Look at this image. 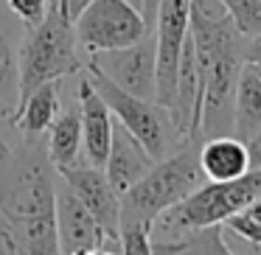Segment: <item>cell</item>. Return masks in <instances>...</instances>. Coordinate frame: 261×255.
I'll return each instance as SVG.
<instances>
[{
    "instance_id": "17",
    "label": "cell",
    "mask_w": 261,
    "mask_h": 255,
    "mask_svg": "<svg viewBox=\"0 0 261 255\" xmlns=\"http://www.w3.org/2000/svg\"><path fill=\"white\" fill-rule=\"evenodd\" d=\"M45 154L51 160L54 171H65L82 160V115H79V101L68 109H59L57 121L51 124V129L45 132Z\"/></svg>"
},
{
    "instance_id": "4",
    "label": "cell",
    "mask_w": 261,
    "mask_h": 255,
    "mask_svg": "<svg viewBox=\"0 0 261 255\" xmlns=\"http://www.w3.org/2000/svg\"><path fill=\"white\" fill-rule=\"evenodd\" d=\"M261 193V171L250 168L247 174L225 182H202L194 193L169 208L163 216L152 221L149 236L152 238H169L180 236L186 230L211 224H225L230 216L242 213L250 202Z\"/></svg>"
},
{
    "instance_id": "15",
    "label": "cell",
    "mask_w": 261,
    "mask_h": 255,
    "mask_svg": "<svg viewBox=\"0 0 261 255\" xmlns=\"http://www.w3.org/2000/svg\"><path fill=\"white\" fill-rule=\"evenodd\" d=\"M59 109H62V104H59V81H48V84L37 87L34 93H29L17 104L9 124L23 137H45V132L57 121Z\"/></svg>"
},
{
    "instance_id": "13",
    "label": "cell",
    "mask_w": 261,
    "mask_h": 255,
    "mask_svg": "<svg viewBox=\"0 0 261 255\" xmlns=\"http://www.w3.org/2000/svg\"><path fill=\"white\" fill-rule=\"evenodd\" d=\"M197 160L208 182H225L247 174L250 165V149L247 140L236 135H214L202 137L197 146Z\"/></svg>"
},
{
    "instance_id": "2",
    "label": "cell",
    "mask_w": 261,
    "mask_h": 255,
    "mask_svg": "<svg viewBox=\"0 0 261 255\" xmlns=\"http://www.w3.org/2000/svg\"><path fill=\"white\" fill-rule=\"evenodd\" d=\"M199 140L186 143L174 154L158 160L132 188L121 193V227L124 224H149L174 208L180 199L194 193L205 180L197 160Z\"/></svg>"
},
{
    "instance_id": "19",
    "label": "cell",
    "mask_w": 261,
    "mask_h": 255,
    "mask_svg": "<svg viewBox=\"0 0 261 255\" xmlns=\"http://www.w3.org/2000/svg\"><path fill=\"white\" fill-rule=\"evenodd\" d=\"M121 255H154L149 224H124L121 227Z\"/></svg>"
},
{
    "instance_id": "21",
    "label": "cell",
    "mask_w": 261,
    "mask_h": 255,
    "mask_svg": "<svg viewBox=\"0 0 261 255\" xmlns=\"http://www.w3.org/2000/svg\"><path fill=\"white\" fill-rule=\"evenodd\" d=\"M225 227L230 233H236L242 241H247V244H261V221L258 219H253V216H247L242 210V213H236V216H230V219L225 221Z\"/></svg>"
},
{
    "instance_id": "6",
    "label": "cell",
    "mask_w": 261,
    "mask_h": 255,
    "mask_svg": "<svg viewBox=\"0 0 261 255\" xmlns=\"http://www.w3.org/2000/svg\"><path fill=\"white\" fill-rule=\"evenodd\" d=\"M76 42L87 53L115 51L138 42L146 34V20L129 0H93L73 20Z\"/></svg>"
},
{
    "instance_id": "16",
    "label": "cell",
    "mask_w": 261,
    "mask_h": 255,
    "mask_svg": "<svg viewBox=\"0 0 261 255\" xmlns=\"http://www.w3.org/2000/svg\"><path fill=\"white\" fill-rule=\"evenodd\" d=\"M261 132V68L253 62L242 65L233 98V132L230 135L250 140Z\"/></svg>"
},
{
    "instance_id": "20",
    "label": "cell",
    "mask_w": 261,
    "mask_h": 255,
    "mask_svg": "<svg viewBox=\"0 0 261 255\" xmlns=\"http://www.w3.org/2000/svg\"><path fill=\"white\" fill-rule=\"evenodd\" d=\"M6 6L25 29H31V25H37V23L45 20L51 0H6Z\"/></svg>"
},
{
    "instance_id": "5",
    "label": "cell",
    "mask_w": 261,
    "mask_h": 255,
    "mask_svg": "<svg viewBox=\"0 0 261 255\" xmlns=\"http://www.w3.org/2000/svg\"><path fill=\"white\" fill-rule=\"evenodd\" d=\"M85 73L90 79V84L96 87V93L104 98V104L110 107V112L115 115V121L121 126H126L154 160L169 157V154H174L177 149H182L188 143L177 132L174 121H171V112L163 104L149 101V98H138L132 93L121 90V87H115L107 76H101L90 65H85Z\"/></svg>"
},
{
    "instance_id": "14",
    "label": "cell",
    "mask_w": 261,
    "mask_h": 255,
    "mask_svg": "<svg viewBox=\"0 0 261 255\" xmlns=\"http://www.w3.org/2000/svg\"><path fill=\"white\" fill-rule=\"evenodd\" d=\"M25 25L14 14L0 12V118L12 121L20 104V48Z\"/></svg>"
},
{
    "instance_id": "9",
    "label": "cell",
    "mask_w": 261,
    "mask_h": 255,
    "mask_svg": "<svg viewBox=\"0 0 261 255\" xmlns=\"http://www.w3.org/2000/svg\"><path fill=\"white\" fill-rule=\"evenodd\" d=\"M57 236L62 255L79 252V249H121V236L107 233L96 221V216L76 199L68 185H57Z\"/></svg>"
},
{
    "instance_id": "3",
    "label": "cell",
    "mask_w": 261,
    "mask_h": 255,
    "mask_svg": "<svg viewBox=\"0 0 261 255\" xmlns=\"http://www.w3.org/2000/svg\"><path fill=\"white\" fill-rule=\"evenodd\" d=\"M85 70L79 56L73 23L57 9L51 0L42 23L25 29L23 48H20V101L37 87L48 81H59Z\"/></svg>"
},
{
    "instance_id": "22",
    "label": "cell",
    "mask_w": 261,
    "mask_h": 255,
    "mask_svg": "<svg viewBox=\"0 0 261 255\" xmlns=\"http://www.w3.org/2000/svg\"><path fill=\"white\" fill-rule=\"evenodd\" d=\"M54 3H57V9H59V12H62L65 17L70 20V23H73V20L79 17V14L85 12L87 6H90L93 0H54Z\"/></svg>"
},
{
    "instance_id": "11",
    "label": "cell",
    "mask_w": 261,
    "mask_h": 255,
    "mask_svg": "<svg viewBox=\"0 0 261 255\" xmlns=\"http://www.w3.org/2000/svg\"><path fill=\"white\" fill-rule=\"evenodd\" d=\"M76 101H79V115H82V157L87 163L104 168L115 121L110 107L104 104V98L90 84L87 73H82L79 84H76Z\"/></svg>"
},
{
    "instance_id": "24",
    "label": "cell",
    "mask_w": 261,
    "mask_h": 255,
    "mask_svg": "<svg viewBox=\"0 0 261 255\" xmlns=\"http://www.w3.org/2000/svg\"><path fill=\"white\" fill-rule=\"evenodd\" d=\"M247 149H250V165L261 171V132L247 140Z\"/></svg>"
},
{
    "instance_id": "28",
    "label": "cell",
    "mask_w": 261,
    "mask_h": 255,
    "mask_svg": "<svg viewBox=\"0 0 261 255\" xmlns=\"http://www.w3.org/2000/svg\"><path fill=\"white\" fill-rule=\"evenodd\" d=\"M250 255H261V244H250Z\"/></svg>"
},
{
    "instance_id": "12",
    "label": "cell",
    "mask_w": 261,
    "mask_h": 255,
    "mask_svg": "<svg viewBox=\"0 0 261 255\" xmlns=\"http://www.w3.org/2000/svg\"><path fill=\"white\" fill-rule=\"evenodd\" d=\"M154 163H158V160L143 149V143L138 140L126 126H121L118 121H115L110 152H107V160H104V174H107L110 185L118 191V196L126 188L135 185Z\"/></svg>"
},
{
    "instance_id": "7",
    "label": "cell",
    "mask_w": 261,
    "mask_h": 255,
    "mask_svg": "<svg viewBox=\"0 0 261 255\" xmlns=\"http://www.w3.org/2000/svg\"><path fill=\"white\" fill-rule=\"evenodd\" d=\"M90 68L107 76L115 87L132 93L138 98L154 101L158 96V42L154 31H146L138 42L115 51L90 53Z\"/></svg>"
},
{
    "instance_id": "10",
    "label": "cell",
    "mask_w": 261,
    "mask_h": 255,
    "mask_svg": "<svg viewBox=\"0 0 261 255\" xmlns=\"http://www.w3.org/2000/svg\"><path fill=\"white\" fill-rule=\"evenodd\" d=\"M62 182L76 193L82 205L96 216V221L113 236H121V196L110 185L104 168L87 163L85 157L76 160L70 168L59 171Z\"/></svg>"
},
{
    "instance_id": "8",
    "label": "cell",
    "mask_w": 261,
    "mask_h": 255,
    "mask_svg": "<svg viewBox=\"0 0 261 255\" xmlns=\"http://www.w3.org/2000/svg\"><path fill=\"white\" fill-rule=\"evenodd\" d=\"M188 20H191V0H160L154 14V42H158V96L154 101L171 107L177 84V65L180 51L188 37Z\"/></svg>"
},
{
    "instance_id": "29",
    "label": "cell",
    "mask_w": 261,
    "mask_h": 255,
    "mask_svg": "<svg viewBox=\"0 0 261 255\" xmlns=\"http://www.w3.org/2000/svg\"><path fill=\"white\" fill-rule=\"evenodd\" d=\"M129 3H132L135 9H141V3H143V0H129Z\"/></svg>"
},
{
    "instance_id": "1",
    "label": "cell",
    "mask_w": 261,
    "mask_h": 255,
    "mask_svg": "<svg viewBox=\"0 0 261 255\" xmlns=\"http://www.w3.org/2000/svg\"><path fill=\"white\" fill-rule=\"evenodd\" d=\"M188 34L194 42L202 81L199 140L233 132V98L244 65L247 37L233 25L219 0H191Z\"/></svg>"
},
{
    "instance_id": "23",
    "label": "cell",
    "mask_w": 261,
    "mask_h": 255,
    "mask_svg": "<svg viewBox=\"0 0 261 255\" xmlns=\"http://www.w3.org/2000/svg\"><path fill=\"white\" fill-rule=\"evenodd\" d=\"M244 62H253L261 68V34L258 37H247V45H244Z\"/></svg>"
},
{
    "instance_id": "18",
    "label": "cell",
    "mask_w": 261,
    "mask_h": 255,
    "mask_svg": "<svg viewBox=\"0 0 261 255\" xmlns=\"http://www.w3.org/2000/svg\"><path fill=\"white\" fill-rule=\"evenodd\" d=\"M244 37L261 34V0H219Z\"/></svg>"
},
{
    "instance_id": "25",
    "label": "cell",
    "mask_w": 261,
    "mask_h": 255,
    "mask_svg": "<svg viewBox=\"0 0 261 255\" xmlns=\"http://www.w3.org/2000/svg\"><path fill=\"white\" fill-rule=\"evenodd\" d=\"M158 6H160V0H143V3H141V14H143V20H146V29L149 31L154 29V14H158Z\"/></svg>"
},
{
    "instance_id": "26",
    "label": "cell",
    "mask_w": 261,
    "mask_h": 255,
    "mask_svg": "<svg viewBox=\"0 0 261 255\" xmlns=\"http://www.w3.org/2000/svg\"><path fill=\"white\" fill-rule=\"evenodd\" d=\"M244 213H247V216H253V219H258V221H261V193H258V196H255L253 202L247 205V208H244Z\"/></svg>"
},
{
    "instance_id": "27",
    "label": "cell",
    "mask_w": 261,
    "mask_h": 255,
    "mask_svg": "<svg viewBox=\"0 0 261 255\" xmlns=\"http://www.w3.org/2000/svg\"><path fill=\"white\" fill-rule=\"evenodd\" d=\"M0 121H3V118H0ZM9 149H12V146H9V143H6V137H3V132H0V163H3V160H6Z\"/></svg>"
}]
</instances>
